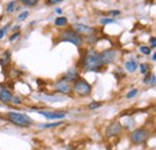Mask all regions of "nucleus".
<instances>
[{"mask_svg":"<svg viewBox=\"0 0 156 150\" xmlns=\"http://www.w3.org/2000/svg\"><path fill=\"white\" fill-rule=\"evenodd\" d=\"M83 67L87 71H93V72L100 71L101 67H102V62H101V59H100V54L96 53L95 51L88 52L85 54V56H84V60H83Z\"/></svg>","mask_w":156,"mask_h":150,"instance_id":"nucleus-1","label":"nucleus"},{"mask_svg":"<svg viewBox=\"0 0 156 150\" xmlns=\"http://www.w3.org/2000/svg\"><path fill=\"white\" fill-rule=\"evenodd\" d=\"M7 119L20 127H29L30 125H33V120L31 118H29L27 114H22L17 112H9L7 113Z\"/></svg>","mask_w":156,"mask_h":150,"instance_id":"nucleus-2","label":"nucleus"},{"mask_svg":"<svg viewBox=\"0 0 156 150\" xmlns=\"http://www.w3.org/2000/svg\"><path fill=\"white\" fill-rule=\"evenodd\" d=\"M60 38H61V41L71 42V43H73L77 47H80L83 45V38L80 35H78L73 29H66V30H64L60 34Z\"/></svg>","mask_w":156,"mask_h":150,"instance_id":"nucleus-3","label":"nucleus"},{"mask_svg":"<svg viewBox=\"0 0 156 150\" xmlns=\"http://www.w3.org/2000/svg\"><path fill=\"white\" fill-rule=\"evenodd\" d=\"M73 91L79 96H89L91 93V85L87 80H84L82 78H78L75 82Z\"/></svg>","mask_w":156,"mask_h":150,"instance_id":"nucleus-4","label":"nucleus"},{"mask_svg":"<svg viewBox=\"0 0 156 150\" xmlns=\"http://www.w3.org/2000/svg\"><path fill=\"white\" fill-rule=\"evenodd\" d=\"M148 138H149V132L147 130H144V129H138V130L131 133V139H132V142L135 144L144 143Z\"/></svg>","mask_w":156,"mask_h":150,"instance_id":"nucleus-5","label":"nucleus"},{"mask_svg":"<svg viewBox=\"0 0 156 150\" xmlns=\"http://www.w3.org/2000/svg\"><path fill=\"white\" fill-rule=\"evenodd\" d=\"M73 30L77 33L78 35L83 36H93L95 33V29L93 27L85 25V24H73Z\"/></svg>","mask_w":156,"mask_h":150,"instance_id":"nucleus-6","label":"nucleus"},{"mask_svg":"<svg viewBox=\"0 0 156 150\" xmlns=\"http://www.w3.org/2000/svg\"><path fill=\"white\" fill-rule=\"evenodd\" d=\"M117 55H118L117 51H114V49H107V51L102 52V53L100 54V59H101L102 65H103V64H105V65L112 64L113 61H115Z\"/></svg>","mask_w":156,"mask_h":150,"instance_id":"nucleus-7","label":"nucleus"},{"mask_svg":"<svg viewBox=\"0 0 156 150\" xmlns=\"http://www.w3.org/2000/svg\"><path fill=\"white\" fill-rule=\"evenodd\" d=\"M54 89L60 93V94L67 95L72 91V87L70 84V82H67L66 79H60L54 84Z\"/></svg>","mask_w":156,"mask_h":150,"instance_id":"nucleus-8","label":"nucleus"},{"mask_svg":"<svg viewBox=\"0 0 156 150\" xmlns=\"http://www.w3.org/2000/svg\"><path fill=\"white\" fill-rule=\"evenodd\" d=\"M37 113L44 115L47 119H51V120H54V119H64L66 116V113L65 112H49V111H39Z\"/></svg>","mask_w":156,"mask_h":150,"instance_id":"nucleus-9","label":"nucleus"},{"mask_svg":"<svg viewBox=\"0 0 156 150\" xmlns=\"http://www.w3.org/2000/svg\"><path fill=\"white\" fill-rule=\"evenodd\" d=\"M122 131V127L119 123H113L112 125H109L106 130V133L108 137H114V136H118L119 133H121Z\"/></svg>","mask_w":156,"mask_h":150,"instance_id":"nucleus-10","label":"nucleus"},{"mask_svg":"<svg viewBox=\"0 0 156 150\" xmlns=\"http://www.w3.org/2000/svg\"><path fill=\"white\" fill-rule=\"evenodd\" d=\"M12 98V94L7 90V89H0V101L6 103V102H10Z\"/></svg>","mask_w":156,"mask_h":150,"instance_id":"nucleus-11","label":"nucleus"},{"mask_svg":"<svg viewBox=\"0 0 156 150\" xmlns=\"http://www.w3.org/2000/svg\"><path fill=\"white\" fill-rule=\"evenodd\" d=\"M64 79H66L67 82H76L78 79V73L76 70H70L67 73H66V76H65V78Z\"/></svg>","mask_w":156,"mask_h":150,"instance_id":"nucleus-12","label":"nucleus"},{"mask_svg":"<svg viewBox=\"0 0 156 150\" xmlns=\"http://www.w3.org/2000/svg\"><path fill=\"white\" fill-rule=\"evenodd\" d=\"M137 62L136 61H133V60H129V61H126L125 62V67H126V70L129 71V72H135L137 70Z\"/></svg>","mask_w":156,"mask_h":150,"instance_id":"nucleus-13","label":"nucleus"},{"mask_svg":"<svg viewBox=\"0 0 156 150\" xmlns=\"http://www.w3.org/2000/svg\"><path fill=\"white\" fill-rule=\"evenodd\" d=\"M16 9H17V2H16V1H10V2L7 4L6 11H7L9 13H12L13 11H16Z\"/></svg>","mask_w":156,"mask_h":150,"instance_id":"nucleus-14","label":"nucleus"},{"mask_svg":"<svg viewBox=\"0 0 156 150\" xmlns=\"http://www.w3.org/2000/svg\"><path fill=\"white\" fill-rule=\"evenodd\" d=\"M66 24H67V19L65 18V17H58V18L55 19V25L57 27H64Z\"/></svg>","mask_w":156,"mask_h":150,"instance_id":"nucleus-15","label":"nucleus"},{"mask_svg":"<svg viewBox=\"0 0 156 150\" xmlns=\"http://www.w3.org/2000/svg\"><path fill=\"white\" fill-rule=\"evenodd\" d=\"M20 1H22V4H24L27 6H35L39 2V0H20Z\"/></svg>","mask_w":156,"mask_h":150,"instance_id":"nucleus-16","label":"nucleus"},{"mask_svg":"<svg viewBox=\"0 0 156 150\" xmlns=\"http://www.w3.org/2000/svg\"><path fill=\"white\" fill-rule=\"evenodd\" d=\"M139 51H140L143 54H145V55H149V54L151 53L150 47H144V46H143V47H140V48H139Z\"/></svg>","mask_w":156,"mask_h":150,"instance_id":"nucleus-17","label":"nucleus"},{"mask_svg":"<svg viewBox=\"0 0 156 150\" xmlns=\"http://www.w3.org/2000/svg\"><path fill=\"white\" fill-rule=\"evenodd\" d=\"M100 22H101V24H103V25H105V24L115 23V20H114L113 18H101V20H100Z\"/></svg>","mask_w":156,"mask_h":150,"instance_id":"nucleus-18","label":"nucleus"},{"mask_svg":"<svg viewBox=\"0 0 156 150\" xmlns=\"http://www.w3.org/2000/svg\"><path fill=\"white\" fill-rule=\"evenodd\" d=\"M139 69H140V73H147V71L149 70V66L147 64H140Z\"/></svg>","mask_w":156,"mask_h":150,"instance_id":"nucleus-19","label":"nucleus"},{"mask_svg":"<svg viewBox=\"0 0 156 150\" xmlns=\"http://www.w3.org/2000/svg\"><path fill=\"white\" fill-rule=\"evenodd\" d=\"M137 93H138V90H137V89H132V90H130V91H129V94L126 95V97H127V98H132V97H135V96H136Z\"/></svg>","mask_w":156,"mask_h":150,"instance_id":"nucleus-20","label":"nucleus"},{"mask_svg":"<svg viewBox=\"0 0 156 150\" xmlns=\"http://www.w3.org/2000/svg\"><path fill=\"white\" fill-rule=\"evenodd\" d=\"M62 123H52V124H44V125H41V127H55L61 125Z\"/></svg>","mask_w":156,"mask_h":150,"instance_id":"nucleus-21","label":"nucleus"},{"mask_svg":"<svg viewBox=\"0 0 156 150\" xmlns=\"http://www.w3.org/2000/svg\"><path fill=\"white\" fill-rule=\"evenodd\" d=\"M153 73H148V75L145 76V78H144V84H150V80L153 79Z\"/></svg>","mask_w":156,"mask_h":150,"instance_id":"nucleus-22","label":"nucleus"},{"mask_svg":"<svg viewBox=\"0 0 156 150\" xmlns=\"http://www.w3.org/2000/svg\"><path fill=\"white\" fill-rule=\"evenodd\" d=\"M29 16V12H22L20 16H18V20H24V19H27V17Z\"/></svg>","mask_w":156,"mask_h":150,"instance_id":"nucleus-23","label":"nucleus"},{"mask_svg":"<svg viewBox=\"0 0 156 150\" xmlns=\"http://www.w3.org/2000/svg\"><path fill=\"white\" fill-rule=\"evenodd\" d=\"M100 106H101V103H100V102H95V103H90V105H89V108L95 109V108H98Z\"/></svg>","mask_w":156,"mask_h":150,"instance_id":"nucleus-24","label":"nucleus"},{"mask_svg":"<svg viewBox=\"0 0 156 150\" xmlns=\"http://www.w3.org/2000/svg\"><path fill=\"white\" fill-rule=\"evenodd\" d=\"M149 42H150V46H151V48H155L156 47V40L154 36H151L150 40H149Z\"/></svg>","mask_w":156,"mask_h":150,"instance_id":"nucleus-25","label":"nucleus"},{"mask_svg":"<svg viewBox=\"0 0 156 150\" xmlns=\"http://www.w3.org/2000/svg\"><path fill=\"white\" fill-rule=\"evenodd\" d=\"M62 0H47V4H49V5H55V4H59V2H61Z\"/></svg>","mask_w":156,"mask_h":150,"instance_id":"nucleus-26","label":"nucleus"},{"mask_svg":"<svg viewBox=\"0 0 156 150\" xmlns=\"http://www.w3.org/2000/svg\"><path fill=\"white\" fill-rule=\"evenodd\" d=\"M11 101H12L13 103H16V105H20V97H13V96H12V98H11Z\"/></svg>","mask_w":156,"mask_h":150,"instance_id":"nucleus-27","label":"nucleus"},{"mask_svg":"<svg viewBox=\"0 0 156 150\" xmlns=\"http://www.w3.org/2000/svg\"><path fill=\"white\" fill-rule=\"evenodd\" d=\"M20 33H16V34H13L11 38H10V41H15V40H17V38H20Z\"/></svg>","mask_w":156,"mask_h":150,"instance_id":"nucleus-28","label":"nucleus"},{"mask_svg":"<svg viewBox=\"0 0 156 150\" xmlns=\"http://www.w3.org/2000/svg\"><path fill=\"white\" fill-rule=\"evenodd\" d=\"M5 33H6V30H5V29H0V40H1V38H4Z\"/></svg>","mask_w":156,"mask_h":150,"instance_id":"nucleus-29","label":"nucleus"},{"mask_svg":"<svg viewBox=\"0 0 156 150\" xmlns=\"http://www.w3.org/2000/svg\"><path fill=\"white\" fill-rule=\"evenodd\" d=\"M120 15V11H111V16H117Z\"/></svg>","mask_w":156,"mask_h":150,"instance_id":"nucleus-30","label":"nucleus"},{"mask_svg":"<svg viewBox=\"0 0 156 150\" xmlns=\"http://www.w3.org/2000/svg\"><path fill=\"white\" fill-rule=\"evenodd\" d=\"M55 12H58V13H61V10H60V9H57V10H55Z\"/></svg>","mask_w":156,"mask_h":150,"instance_id":"nucleus-31","label":"nucleus"},{"mask_svg":"<svg viewBox=\"0 0 156 150\" xmlns=\"http://www.w3.org/2000/svg\"><path fill=\"white\" fill-rule=\"evenodd\" d=\"M155 60H156V55L154 54V55H153V61H155Z\"/></svg>","mask_w":156,"mask_h":150,"instance_id":"nucleus-32","label":"nucleus"},{"mask_svg":"<svg viewBox=\"0 0 156 150\" xmlns=\"http://www.w3.org/2000/svg\"><path fill=\"white\" fill-rule=\"evenodd\" d=\"M0 120H1V116H0Z\"/></svg>","mask_w":156,"mask_h":150,"instance_id":"nucleus-33","label":"nucleus"}]
</instances>
